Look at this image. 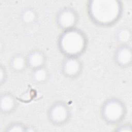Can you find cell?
<instances>
[{
    "mask_svg": "<svg viewBox=\"0 0 132 132\" xmlns=\"http://www.w3.org/2000/svg\"><path fill=\"white\" fill-rule=\"evenodd\" d=\"M86 10L91 22L96 26L108 27L117 23L123 13V4L119 0H90Z\"/></svg>",
    "mask_w": 132,
    "mask_h": 132,
    "instance_id": "obj_1",
    "label": "cell"
},
{
    "mask_svg": "<svg viewBox=\"0 0 132 132\" xmlns=\"http://www.w3.org/2000/svg\"><path fill=\"white\" fill-rule=\"evenodd\" d=\"M88 43L86 34L77 27L62 31L57 41L58 50L64 57H79L86 51Z\"/></svg>",
    "mask_w": 132,
    "mask_h": 132,
    "instance_id": "obj_2",
    "label": "cell"
},
{
    "mask_svg": "<svg viewBox=\"0 0 132 132\" xmlns=\"http://www.w3.org/2000/svg\"><path fill=\"white\" fill-rule=\"evenodd\" d=\"M127 113L124 102L119 98L111 97L102 104L100 115L103 121L108 125H117L122 123Z\"/></svg>",
    "mask_w": 132,
    "mask_h": 132,
    "instance_id": "obj_3",
    "label": "cell"
},
{
    "mask_svg": "<svg viewBox=\"0 0 132 132\" xmlns=\"http://www.w3.org/2000/svg\"><path fill=\"white\" fill-rule=\"evenodd\" d=\"M72 117V110L69 105L61 100L53 102L47 110V118L49 122L56 126L67 124Z\"/></svg>",
    "mask_w": 132,
    "mask_h": 132,
    "instance_id": "obj_4",
    "label": "cell"
},
{
    "mask_svg": "<svg viewBox=\"0 0 132 132\" xmlns=\"http://www.w3.org/2000/svg\"><path fill=\"white\" fill-rule=\"evenodd\" d=\"M79 21V15L77 11L70 6L59 9L55 16L56 24L62 31L76 27Z\"/></svg>",
    "mask_w": 132,
    "mask_h": 132,
    "instance_id": "obj_5",
    "label": "cell"
},
{
    "mask_svg": "<svg viewBox=\"0 0 132 132\" xmlns=\"http://www.w3.org/2000/svg\"><path fill=\"white\" fill-rule=\"evenodd\" d=\"M84 64L78 57H64L60 64L62 75L68 79H75L83 71Z\"/></svg>",
    "mask_w": 132,
    "mask_h": 132,
    "instance_id": "obj_6",
    "label": "cell"
},
{
    "mask_svg": "<svg viewBox=\"0 0 132 132\" xmlns=\"http://www.w3.org/2000/svg\"><path fill=\"white\" fill-rule=\"evenodd\" d=\"M115 64L122 69H127L132 64V50L129 44L119 45L113 53Z\"/></svg>",
    "mask_w": 132,
    "mask_h": 132,
    "instance_id": "obj_7",
    "label": "cell"
},
{
    "mask_svg": "<svg viewBox=\"0 0 132 132\" xmlns=\"http://www.w3.org/2000/svg\"><path fill=\"white\" fill-rule=\"evenodd\" d=\"M19 102L15 96L9 92H3L0 96V112L4 116H8L15 111Z\"/></svg>",
    "mask_w": 132,
    "mask_h": 132,
    "instance_id": "obj_8",
    "label": "cell"
},
{
    "mask_svg": "<svg viewBox=\"0 0 132 132\" xmlns=\"http://www.w3.org/2000/svg\"><path fill=\"white\" fill-rule=\"evenodd\" d=\"M27 67L31 70L46 66L47 58L45 53L39 49L30 51L26 55Z\"/></svg>",
    "mask_w": 132,
    "mask_h": 132,
    "instance_id": "obj_9",
    "label": "cell"
},
{
    "mask_svg": "<svg viewBox=\"0 0 132 132\" xmlns=\"http://www.w3.org/2000/svg\"><path fill=\"white\" fill-rule=\"evenodd\" d=\"M9 67L13 73H22L28 68L26 56L21 53L14 54L9 59Z\"/></svg>",
    "mask_w": 132,
    "mask_h": 132,
    "instance_id": "obj_10",
    "label": "cell"
},
{
    "mask_svg": "<svg viewBox=\"0 0 132 132\" xmlns=\"http://www.w3.org/2000/svg\"><path fill=\"white\" fill-rule=\"evenodd\" d=\"M51 73L46 66L32 70L30 73L31 81L36 85L44 84L48 81Z\"/></svg>",
    "mask_w": 132,
    "mask_h": 132,
    "instance_id": "obj_11",
    "label": "cell"
},
{
    "mask_svg": "<svg viewBox=\"0 0 132 132\" xmlns=\"http://www.w3.org/2000/svg\"><path fill=\"white\" fill-rule=\"evenodd\" d=\"M19 19L22 24L26 26L34 24L38 19L36 10L31 7L24 8L20 12Z\"/></svg>",
    "mask_w": 132,
    "mask_h": 132,
    "instance_id": "obj_12",
    "label": "cell"
},
{
    "mask_svg": "<svg viewBox=\"0 0 132 132\" xmlns=\"http://www.w3.org/2000/svg\"><path fill=\"white\" fill-rule=\"evenodd\" d=\"M114 37L119 45L129 44L131 41V30L128 27L121 26L116 31Z\"/></svg>",
    "mask_w": 132,
    "mask_h": 132,
    "instance_id": "obj_13",
    "label": "cell"
},
{
    "mask_svg": "<svg viewBox=\"0 0 132 132\" xmlns=\"http://www.w3.org/2000/svg\"><path fill=\"white\" fill-rule=\"evenodd\" d=\"M27 126L22 123L14 122L8 124L4 131L6 132H27Z\"/></svg>",
    "mask_w": 132,
    "mask_h": 132,
    "instance_id": "obj_14",
    "label": "cell"
},
{
    "mask_svg": "<svg viewBox=\"0 0 132 132\" xmlns=\"http://www.w3.org/2000/svg\"><path fill=\"white\" fill-rule=\"evenodd\" d=\"M117 127L115 128L114 131L117 132H123V131H132V126L130 123H120L117 125Z\"/></svg>",
    "mask_w": 132,
    "mask_h": 132,
    "instance_id": "obj_15",
    "label": "cell"
},
{
    "mask_svg": "<svg viewBox=\"0 0 132 132\" xmlns=\"http://www.w3.org/2000/svg\"><path fill=\"white\" fill-rule=\"evenodd\" d=\"M8 78L7 70L5 66L2 64L0 66V84L2 86L4 84Z\"/></svg>",
    "mask_w": 132,
    "mask_h": 132,
    "instance_id": "obj_16",
    "label": "cell"
}]
</instances>
